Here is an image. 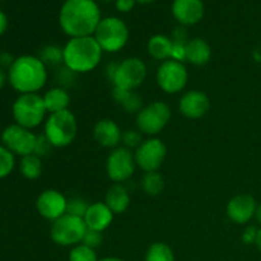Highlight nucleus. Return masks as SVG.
Here are the masks:
<instances>
[{
	"label": "nucleus",
	"mask_w": 261,
	"mask_h": 261,
	"mask_svg": "<svg viewBox=\"0 0 261 261\" xmlns=\"http://www.w3.org/2000/svg\"><path fill=\"white\" fill-rule=\"evenodd\" d=\"M7 28H8V18L7 15H5V13L0 10V36L7 31Z\"/></svg>",
	"instance_id": "79ce46f5"
},
{
	"label": "nucleus",
	"mask_w": 261,
	"mask_h": 261,
	"mask_svg": "<svg viewBox=\"0 0 261 261\" xmlns=\"http://www.w3.org/2000/svg\"><path fill=\"white\" fill-rule=\"evenodd\" d=\"M157 84L165 93L176 94L184 91L189 81V71L185 64L170 59L158 66L155 74Z\"/></svg>",
	"instance_id": "1a4fd4ad"
},
{
	"label": "nucleus",
	"mask_w": 261,
	"mask_h": 261,
	"mask_svg": "<svg viewBox=\"0 0 261 261\" xmlns=\"http://www.w3.org/2000/svg\"><path fill=\"white\" fill-rule=\"evenodd\" d=\"M256 200L249 194H239L227 204V217L236 224H246L255 217Z\"/></svg>",
	"instance_id": "dca6fc26"
},
{
	"label": "nucleus",
	"mask_w": 261,
	"mask_h": 261,
	"mask_svg": "<svg viewBox=\"0 0 261 261\" xmlns=\"http://www.w3.org/2000/svg\"><path fill=\"white\" fill-rule=\"evenodd\" d=\"M255 245H256L257 250L261 252V228H259V231H257V237H256V242H255Z\"/></svg>",
	"instance_id": "49530a36"
},
{
	"label": "nucleus",
	"mask_w": 261,
	"mask_h": 261,
	"mask_svg": "<svg viewBox=\"0 0 261 261\" xmlns=\"http://www.w3.org/2000/svg\"><path fill=\"white\" fill-rule=\"evenodd\" d=\"M69 261H98L97 252L94 249L86 246L83 244H79L76 246L71 247L69 252Z\"/></svg>",
	"instance_id": "c85d7f7f"
},
{
	"label": "nucleus",
	"mask_w": 261,
	"mask_h": 261,
	"mask_svg": "<svg viewBox=\"0 0 261 261\" xmlns=\"http://www.w3.org/2000/svg\"><path fill=\"white\" fill-rule=\"evenodd\" d=\"M257 231H259V229L254 226L246 227V229H245L241 237L242 242H244L245 245H255L257 237Z\"/></svg>",
	"instance_id": "e433bc0d"
},
{
	"label": "nucleus",
	"mask_w": 261,
	"mask_h": 261,
	"mask_svg": "<svg viewBox=\"0 0 261 261\" xmlns=\"http://www.w3.org/2000/svg\"><path fill=\"white\" fill-rule=\"evenodd\" d=\"M12 114L15 124L32 130L46 121V115L48 112L42 96L38 93H25L19 94L15 99L12 107Z\"/></svg>",
	"instance_id": "39448f33"
},
{
	"label": "nucleus",
	"mask_w": 261,
	"mask_h": 261,
	"mask_svg": "<svg viewBox=\"0 0 261 261\" xmlns=\"http://www.w3.org/2000/svg\"><path fill=\"white\" fill-rule=\"evenodd\" d=\"M15 61V58L8 51H3L0 53V68L2 69H8L9 70L10 66L13 65V63Z\"/></svg>",
	"instance_id": "58836bf2"
},
{
	"label": "nucleus",
	"mask_w": 261,
	"mask_h": 261,
	"mask_svg": "<svg viewBox=\"0 0 261 261\" xmlns=\"http://www.w3.org/2000/svg\"><path fill=\"white\" fill-rule=\"evenodd\" d=\"M137 163L134 152L125 147H117L111 150L106 160L107 176L115 184H122L134 175Z\"/></svg>",
	"instance_id": "f8f14e48"
},
{
	"label": "nucleus",
	"mask_w": 261,
	"mask_h": 261,
	"mask_svg": "<svg viewBox=\"0 0 261 261\" xmlns=\"http://www.w3.org/2000/svg\"><path fill=\"white\" fill-rule=\"evenodd\" d=\"M170 106L166 102L154 101L143 107L137 114V129L142 134L155 137L160 134L171 119Z\"/></svg>",
	"instance_id": "6e6552de"
},
{
	"label": "nucleus",
	"mask_w": 261,
	"mask_h": 261,
	"mask_svg": "<svg viewBox=\"0 0 261 261\" xmlns=\"http://www.w3.org/2000/svg\"><path fill=\"white\" fill-rule=\"evenodd\" d=\"M143 140V134L138 129H127L122 132L121 137V143L124 145L122 147L127 148V149H137L142 143Z\"/></svg>",
	"instance_id": "2f4dec72"
},
{
	"label": "nucleus",
	"mask_w": 261,
	"mask_h": 261,
	"mask_svg": "<svg viewBox=\"0 0 261 261\" xmlns=\"http://www.w3.org/2000/svg\"><path fill=\"white\" fill-rule=\"evenodd\" d=\"M122 132L111 119H102L93 127V138L101 147L115 149L121 143Z\"/></svg>",
	"instance_id": "a211bd4d"
},
{
	"label": "nucleus",
	"mask_w": 261,
	"mask_h": 261,
	"mask_svg": "<svg viewBox=\"0 0 261 261\" xmlns=\"http://www.w3.org/2000/svg\"><path fill=\"white\" fill-rule=\"evenodd\" d=\"M55 76H56V82H58L59 84L58 87H61V88L66 89L75 83L76 73H74V71H71L70 69L66 68L65 65H63L61 68L58 69Z\"/></svg>",
	"instance_id": "473e14b6"
},
{
	"label": "nucleus",
	"mask_w": 261,
	"mask_h": 261,
	"mask_svg": "<svg viewBox=\"0 0 261 261\" xmlns=\"http://www.w3.org/2000/svg\"><path fill=\"white\" fill-rule=\"evenodd\" d=\"M114 216L115 214L105 201H96V203L89 204V208L83 219L88 229L103 232L111 226Z\"/></svg>",
	"instance_id": "6ab92c4d"
},
{
	"label": "nucleus",
	"mask_w": 261,
	"mask_h": 261,
	"mask_svg": "<svg viewBox=\"0 0 261 261\" xmlns=\"http://www.w3.org/2000/svg\"><path fill=\"white\" fill-rule=\"evenodd\" d=\"M87 226L83 218L64 214L55 222L50 228V237L56 245L63 247H74L82 244L87 232Z\"/></svg>",
	"instance_id": "0eeeda50"
},
{
	"label": "nucleus",
	"mask_w": 261,
	"mask_h": 261,
	"mask_svg": "<svg viewBox=\"0 0 261 261\" xmlns=\"http://www.w3.org/2000/svg\"><path fill=\"white\" fill-rule=\"evenodd\" d=\"M98 261H125V260H124V259H121V257L107 256V257H103V259H99Z\"/></svg>",
	"instance_id": "de8ad7c7"
},
{
	"label": "nucleus",
	"mask_w": 261,
	"mask_h": 261,
	"mask_svg": "<svg viewBox=\"0 0 261 261\" xmlns=\"http://www.w3.org/2000/svg\"><path fill=\"white\" fill-rule=\"evenodd\" d=\"M102 242H103V236H102V232L93 231V229H87L82 244L86 245V246H88V247H91V249L96 250L97 247L101 246Z\"/></svg>",
	"instance_id": "f704fd0d"
},
{
	"label": "nucleus",
	"mask_w": 261,
	"mask_h": 261,
	"mask_svg": "<svg viewBox=\"0 0 261 261\" xmlns=\"http://www.w3.org/2000/svg\"><path fill=\"white\" fill-rule=\"evenodd\" d=\"M53 144L50 143V140L45 137V134L37 135V139H36V145H35V152L33 154L38 155L40 158L47 157L51 153L53 149Z\"/></svg>",
	"instance_id": "72a5a7b5"
},
{
	"label": "nucleus",
	"mask_w": 261,
	"mask_h": 261,
	"mask_svg": "<svg viewBox=\"0 0 261 261\" xmlns=\"http://www.w3.org/2000/svg\"><path fill=\"white\" fill-rule=\"evenodd\" d=\"M144 261H176L173 250L165 242H154L148 247Z\"/></svg>",
	"instance_id": "bb28decb"
},
{
	"label": "nucleus",
	"mask_w": 261,
	"mask_h": 261,
	"mask_svg": "<svg viewBox=\"0 0 261 261\" xmlns=\"http://www.w3.org/2000/svg\"><path fill=\"white\" fill-rule=\"evenodd\" d=\"M117 65H119V63H111V64H109V65H107L106 75H107V78H109V81L112 82V79H114L115 73H116Z\"/></svg>",
	"instance_id": "a19ab883"
},
{
	"label": "nucleus",
	"mask_w": 261,
	"mask_h": 261,
	"mask_svg": "<svg viewBox=\"0 0 261 261\" xmlns=\"http://www.w3.org/2000/svg\"><path fill=\"white\" fill-rule=\"evenodd\" d=\"M19 171L27 180H36L42 173V161L36 154L24 155L19 162Z\"/></svg>",
	"instance_id": "393cba45"
},
{
	"label": "nucleus",
	"mask_w": 261,
	"mask_h": 261,
	"mask_svg": "<svg viewBox=\"0 0 261 261\" xmlns=\"http://www.w3.org/2000/svg\"><path fill=\"white\" fill-rule=\"evenodd\" d=\"M36 139L37 135L32 130L25 129L18 124L9 125L2 133L3 145L14 155H20V157L33 154Z\"/></svg>",
	"instance_id": "ddd939ff"
},
{
	"label": "nucleus",
	"mask_w": 261,
	"mask_h": 261,
	"mask_svg": "<svg viewBox=\"0 0 261 261\" xmlns=\"http://www.w3.org/2000/svg\"><path fill=\"white\" fill-rule=\"evenodd\" d=\"M252 56H254V59L257 61V63H261V45L259 47L255 48L254 53H252Z\"/></svg>",
	"instance_id": "c03bdc74"
},
{
	"label": "nucleus",
	"mask_w": 261,
	"mask_h": 261,
	"mask_svg": "<svg viewBox=\"0 0 261 261\" xmlns=\"http://www.w3.org/2000/svg\"><path fill=\"white\" fill-rule=\"evenodd\" d=\"M105 203L114 214L125 213L130 206V194L126 186H124L122 184H114L107 190Z\"/></svg>",
	"instance_id": "aec40b11"
},
{
	"label": "nucleus",
	"mask_w": 261,
	"mask_h": 261,
	"mask_svg": "<svg viewBox=\"0 0 261 261\" xmlns=\"http://www.w3.org/2000/svg\"><path fill=\"white\" fill-rule=\"evenodd\" d=\"M38 58L46 66H59L63 64V47L56 45H46L38 53Z\"/></svg>",
	"instance_id": "cd10ccee"
},
{
	"label": "nucleus",
	"mask_w": 261,
	"mask_h": 261,
	"mask_svg": "<svg viewBox=\"0 0 261 261\" xmlns=\"http://www.w3.org/2000/svg\"><path fill=\"white\" fill-rule=\"evenodd\" d=\"M135 0H116V8L119 12L127 13L134 8Z\"/></svg>",
	"instance_id": "ea45409f"
},
{
	"label": "nucleus",
	"mask_w": 261,
	"mask_h": 261,
	"mask_svg": "<svg viewBox=\"0 0 261 261\" xmlns=\"http://www.w3.org/2000/svg\"><path fill=\"white\" fill-rule=\"evenodd\" d=\"M93 37L105 53H119L129 40V30L124 20L116 17L101 19L94 31Z\"/></svg>",
	"instance_id": "423d86ee"
},
{
	"label": "nucleus",
	"mask_w": 261,
	"mask_h": 261,
	"mask_svg": "<svg viewBox=\"0 0 261 261\" xmlns=\"http://www.w3.org/2000/svg\"><path fill=\"white\" fill-rule=\"evenodd\" d=\"M172 13L181 25H193L203 19L204 4L201 0H175Z\"/></svg>",
	"instance_id": "f3484780"
},
{
	"label": "nucleus",
	"mask_w": 261,
	"mask_h": 261,
	"mask_svg": "<svg viewBox=\"0 0 261 261\" xmlns=\"http://www.w3.org/2000/svg\"><path fill=\"white\" fill-rule=\"evenodd\" d=\"M68 199L58 190L48 189L42 191L36 200V209L42 218L55 222L66 214Z\"/></svg>",
	"instance_id": "4468645a"
},
{
	"label": "nucleus",
	"mask_w": 261,
	"mask_h": 261,
	"mask_svg": "<svg viewBox=\"0 0 261 261\" xmlns=\"http://www.w3.org/2000/svg\"><path fill=\"white\" fill-rule=\"evenodd\" d=\"M167 155V147L161 139L150 137L135 149L134 158L137 167L144 172H155L163 165Z\"/></svg>",
	"instance_id": "9b49d317"
},
{
	"label": "nucleus",
	"mask_w": 261,
	"mask_h": 261,
	"mask_svg": "<svg viewBox=\"0 0 261 261\" xmlns=\"http://www.w3.org/2000/svg\"><path fill=\"white\" fill-rule=\"evenodd\" d=\"M8 82L19 94L38 93L47 82V66L35 55H22L8 70Z\"/></svg>",
	"instance_id": "f03ea898"
},
{
	"label": "nucleus",
	"mask_w": 261,
	"mask_h": 261,
	"mask_svg": "<svg viewBox=\"0 0 261 261\" xmlns=\"http://www.w3.org/2000/svg\"><path fill=\"white\" fill-rule=\"evenodd\" d=\"M255 218H256L257 222L261 224V203L257 204L256 212H255Z\"/></svg>",
	"instance_id": "a18cd8bd"
},
{
	"label": "nucleus",
	"mask_w": 261,
	"mask_h": 261,
	"mask_svg": "<svg viewBox=\"0 0 261 261\" xmlns=\"http://www.w3.org/2000/svg\"><path fill=\"white\" fill-rule=\"evenodd\" d=\"M172 42H180V43H188L189 38H188V31L184 25H180V27L175 28L172 32Z\"/></svg>",
	"instance_id": "4c0bfd02"
},
{
	"label": "nucleus",
	"mask_w": 261,
	"mask_h": 261,
	"mask_svg": "<svg viewBox=\"0 0 261 261\" xmlns=\"http://www.w3.org/2000/svg\"><path fill=\"white\" fill-rule=\"evenodd\" d=\"M147 74L148 68L144 61L137 56H132L119 63L116 73L112 79V84L114 87L134 91L144 83Z\"/></svg>",
	"instance_id": "9d476101"
},
{
	"label": "nucleus",
	"mask_w": 261,
	"mask_h": 261,
	"mask_svg": "<svg viewBox=\"0 0 261 261\" xmlns=\"http://www.w3.org/2000/svg\"><path fill=\"white\" fill-rule=\"evenodd\" d=\"M7 82H8V74H5L4 69L0 68V91L4 88V86Z\"/></svg>",
	"instance_id": "37998d69"
},
{
	"label": "nucleus",
	"mask_w": 261,
	"mask_h": 261,
	"mask_svg": "<svg viewBox=\"0 0 261 261\" xmlns=\"http://www.w3.org/2000/svg\"><path fill=\"white\" fill-rule=\"evenodd\" d=\"M171 59H172V60H176V61H180V63L186 61V43L172 42Z\"/></svg>",
	"instance_id": "c9c22d12"
},
{
	"label": "nucleus",
	"mask_w": 261,
	"mask_h": 261,
	"mask_svg": "<svg viewBox=\"0 0 261 261\" xmlns=\"http://www.w3.org/2000/svg\"><path fill=\"white\" fill-rule=\"evenodd\" d=\"M89 208V203L84 198L81 196H73V198L68 199V204H66V214L70 216L79 217V218H84L87 211Z\"/></svg>",
	"instance_id": "7c9ffc66"
},
{
	"label": "nucleus",
	"mask_w": 261,
	"mask_h": 261,
	"mask_svg": "<svg viewBox=\"0 0 261 261\" xmlns=\"http://www.w3.org/2000/svg\"><path fill=\"white\" fill-rule=\"evenodd\" d=\"M59 22L70 38L93 36L101 22V10L94 0H66L61 7Z\"/></svg>",
	"instance_id": "f257e3e1"
},
{
	"label": "nucleus",
	"mask_w": 261,
	"mask_h": 261,
	"mask_svg": "<svg viewBox=\"0 0 261 261\" xmlns=\"http://www.w3.org/2000/svg\"><path fill=\"white\" fill-rule=\"evenodd\" d=\"M137 3H139V4H150V3L155 2V0H135Z\"/></svg>",
	"instance_id": "09e8293b"
},
{
	"label": "nucleus",
	"mask_w": 261,
	"mask_h": 261,
	"mask_svg": "<svg viewBox=\"0 0 261 261\" xmlns=\"http://www.w3.org/2000/svg\"><path fill=\"white\" fill-rule=\"evenodd\" d=\"M42 97L48 115L69 110L70 94L68 93L66 89L61 88V87H54V88H50Z\"/></svg>",
	"instance_id": "4be33fe9"
},
{
	"label": "nucleus",
	"mask_w": 261,
	"mask_h": 261,
	"mask_svg": "<svg viewBox=\"0 0 261 261\" xmlns=\"http://www.w3.org/2000/svg\"><path fill=\"white\" fill-rule=\"evenodd\" d=\"M102 2H111V0H102Z\"/></svg>",
	"instance_id": "8fccbe9b"
},
{
	"label": "nucleus",
	"mask_w": 261,
	"mask_h": 261,
	"mask_svg": "<svg viewBox=\"0 0 261 261\" xmlns=\"http://www.w3.org/2000/svg\"><path fill=\"white\" fill-rule=\"evenodd\" d=\"M148 54L150 58L158 61H166L171 59V51H172V40L167 36L154 35L149 38L147 45Z\"/></svg>",
	"instance_id": "b1692460"
},
{
	"label": "nucleus",
	"mask_w": 261,
	"mask_h": 261,
	"mask_svg": "<svg viewBox=\"0 0 261 261\" xmlns=\"http://www.w3.org/2000/svg\"><path fill=\"white\" fill-rule=\"evenodd\" d=\"M212 59V47L203 38H193L186 43V61L195 66H203Z\"/></svg>",
	"instance_id": "412c9836"
},
{
	"label": "nucleus",
	"mask_w": 261,
	"mask_h": 261,
	"mask_svg": "<svg viewBox=\"0 0 261 261\" xmlns=\"http://www.w3.org/2000/svg\"><path fill=\"white\" fill-rule=\"evenodd\" d=\"M140 185H142L143 191L147 195L157 196L165 189V178L158 171H155V172H145L144 176L142 177Z\"/></svg>",
	"instance_id": "a878e982"
},
{
	"label": "nucleus",
	"mask_w": 261,
	"mask_h": 261,
	"mask_svg": "<svg viewBox=\"0 0 261 261\" xmlns=\"http://www.w3.org/2000/svg\"><path fill=\"white\" fill-rule=\"evenodd\" d=\"M101 46L93 36L70 38L63 47V65L76 74L94 70L102 60Z\"/></svg>",
	"instance_id": "7ed1b4c3"
},
{
	"label": "nucleus",
	"mask_w": 261,
	"mask_h": 261,
	"mask_svg": "<svg viewBox=\"0 0 261 261\" xmlns=\"http://www.w3.org/2000/svg\"><path fill=\"white\" fill-rule=\"evenodd\" d=\"M78 133V122L70 110L50 114L45 121L43 134L54 148H64L74 142Z\"/></svg>",
	"instance_id": "20e7f679"
},
{
	"label": "nucleus",
	"mask_w": 261,
	"mask_h": 261,
	"mask_svg": "<svg viewBox=\"0 0 261 261\" xmlns=\"http://www.w3.org/2000/svg\"><path fill=\"white\" fill-rule=\"evenodd\" d=\"M209 109H211V99L206 93L199 89L185 92L178 101V111L191 120L204 117L208 114Z\"/></svg>",
	"instance_id": "2eb2a0df"
},
{
	"label": "nucleus",
	"mask_w": 261,
	"mask_h": 261,
	"mask_svg": "<svg viewBox=\"0 0 261 261\" xmlns=\"http://www.w3.org/2000/svg\"><path fill=\"white\" fill-rule=\"evenodd\" d=\"M112 98L119 103L127 114H138L143 109V98L134 91L114 87L112 89Z\"/></svg>",
	"instance_id": "5701e85b"
},
{
	"label": "nucleus",
	"mask_w": 261,
	"mask_h": 261,
	"mask_svg": "<svg viewBox=\"0 0 261 261\" xmlns=\"http://www.w3.org/2000/svg\"><path fill=\"white\" fill-rule=\"evenodd\" d=\"M15 166V155L4 145H0V178H4L13 172Z\"/></svg>",
	"instance_id": "c756f323"
}]
</instances>
